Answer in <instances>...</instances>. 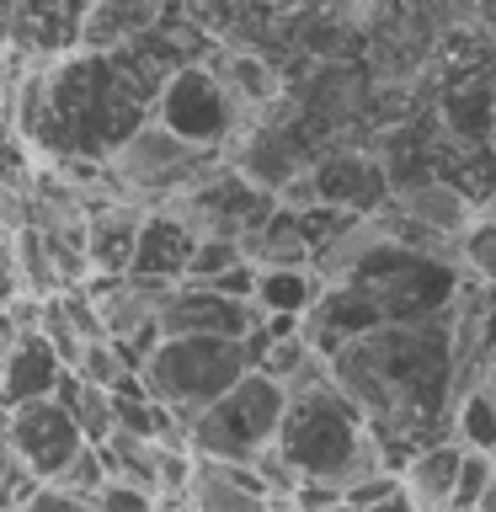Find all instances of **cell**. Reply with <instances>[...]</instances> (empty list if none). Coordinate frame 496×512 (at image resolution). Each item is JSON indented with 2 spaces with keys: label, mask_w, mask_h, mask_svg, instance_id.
Segmentation results:
<instances>
[{
  "label": "cell",
  "mask_w": 496,
  "mask_h": 512,
  "mask_svg": "<svg viewBox=\"0 0 496 512\" xmlns=\"http://www.w3.org/2000/svg\"><path fill=\"white\" fill-rule=\"evenodd\" d=\"M283 422V390L262 374H240L214 406H203L187 427V454L214 464H251L267 454Z\"/></svg>",
  "instance_id": "5b68a950"
},
{
  "label": "cell",
  "mask_w": 496,
  "mask_h": 512,
  "mask_svg": "<svg viewBox=\"0 0 496 512\" xmlns=\"http://www.w3.org/2000/svg\"><path fill=\"white\" fill-rule=\"evenodd\" d=\"M267 512H294V507H288V502H267Z\"/></svg>",
  "instance_id": "1f68e13d"
},
{
  "label": "cell",
  "mask_w": 496,
  "mask_h": 512,
  "mask_svg": "<svg viewBox=\"0 0 496 512\" xmlns=\"http://www.w3.org/2000/svg\"><path fill=\"white\" fill-rule=\"evenodd\" d=\"M262 326V310L240 299H224L214 288L198 283H176L155 310V331L160 342H182V336H203V342H240Z\"/></svg>",
  "instance_id": "9c48e42d"
},
{
  "label": "cell",
  "mask_w": 496,
  "mask_h": 512,
  "mask_svg": "<svg viewBox=\"0 0 496 512\" xmlns=\"http://www.w3.org/2000/svg\"><path fill=\"white\" fill-rule=\"evenodd\" d=\"M406 512H443V507H406Z\"/></svg>",
  "instance_id": "d6a6232c"
},
{
  "label": "cell",
  "mask_w": 496,
  "mask_h": 512,
  "mask_svg": "<svg viewBox=\"0 0 496 512\" xmlns=\"http://www.w3.org/2000/svg\"><path fill=\"white\" fill-rule=\"evenodd\" d=\"M448 443L470 448V454H496V406L486 400V390H470L454 400V411H448Z\"/></svg>",
  "instance_id": "44dd1931"
},
{
  "label": "cell",
  "mask_w": 496,
  "mask_h": 512,
  "mask_svg": "<svg viewBox=\"0 0 496 512\" xmlns=\"http://www.w3.org/2000/svg\"><path fill=\"white\" fill-rule=\"evenodd\" d=\"M320 283L310 267H294V272H256V288H251V304L262 315H304L310 304L320 299Z\"/></svg>",
  "instance_id": "d6986e66"
},
{
  "label": "cell",
  "mask_w": 496,
  "mask_h": 512,
  "mask_svg": "<svg viewBox=\"0 0 496 512\" xmlns=\"http://www.w3.org/2000/svg\"><path fill=\"white\" fill-rule=\"evenodd\" d=\"M70 374H75L80 384H96V390H118V379L128 374V368H123V358H118V347L102 336V342H86V347H80V358L70 363Z\"/></svg>",
  "instance_id": "603a6c76"
},
{
  "label": "cell",
  "mask_w": 496,
  "mask_h": 512,
  "mask_svg": "<svg viewBox=\"0 0 496 512\" xmlns=\"http://www.w3.org/2000/svg\"><path fill=\"white\" fill-rule=\"evenodd\" d=\"M459 278H464L459 267H443L432 256H416V251L390 246V240H374V251L342 283L379 315V326H416V320L448 315Z\"/></svg>",
  "instance_id": "3957f363"
},
{
  "label": "cell",
  "mask_w": 496,
  "mask_h": 512,
  "mask_svg": "<svg viewBox=\"0 0 496 512\" xmlns=\"http://www.w3.org/2000/svg\"><path fill=\"white\" fill-rule=\"evenodd\" d=\"M144 214L150 208H139V203H107L96 214H86V272L91 278H128Z\"/></svg>",
  "instance_id": "9a60e30c"
},
{
  "label": "cell",
  "mask_w": 496,
  "mask_h": 512,
  "mask_svg": "<svg viewBox=\"0 0 496 512\" xmlns=\"http://www.w3.org/2000/svg\"><path fill=\"white\" fill-rule=\"evenodd\" d=\"M59 374L64 368L54 358V347H48L38 331L11 336V342L0 347V406L16 411V406H27V400H48Z\"/></svg>",
  "instance_id": "5bb4252c"
},
{
  "label": "cell",
  "mask_w": 496,
  "mask_h": 512,
  "mask_svg": "<svg viewBox=\"0 0 496 512\" xmlns=\"http://www.w3.org/2000/svg\"><path fill=\"white\" fill-rule=\"evenodd\" d=\"M475 390H486V400L496 406V336H491V352H486V368H480V384Z\"/></svg>",
  "instance_id": "f1b7e54d"
},
{
  "label": "cell",
  "mask_w": 496,
  "mask_h": 512,
  "mask_svg": "<svg viewBox=\"0 0 496 512\" xmlns=\"http://www.w3.org/2000/svg\"><path fill=\"white\" fill-rule=\"evenodd\" d=\"M459 454L464 448L459 443H427V448H416V454L400 464V486H406L411 496V507H454V480H459Z\"/></svg>",
  "instance_id": "ac0fdd59"
},
{
  "label": "cell",
  "mask_w": 496,
  "mask_h": 512,
  "mask_svg": "<svg viewBox=\"0 0 496 512\" xmlns=\"http://www.w3.org/2000/svg\"><path fill=\"white\" fill-rule=\"evenodd\" d=\"M6 443L16 448L22 470L38 480V486H48V480H54L64 464L86 448V438H80L75 422H70V411H64L54 395H48V400H27V406L6 411Z\"/></svg>",
  "instance_id": "30bf717a"
},
{
  "label": "cell",
  "mask_w": 496,
  "mask_h": 512,
  "mask_svg": "<svg viewBox=\"0 0 496 512\" xmlns=\"http://www.w3.org/2000/svg\"><path fill=\"white\" fill-rule=\"evenodd\" d=\"M272 208H278V198H272L267 187H256L240 166H230V160H208L171 203H160V214L182 219L198 240H235L240 246L251 230H262Z\"/></svg>",
  "instance_id": "8992f818"
},
{
  "label": "cell",
  "mask_w": 496,
  "mask_h": 512,
  "mask_svg": "<svg viewBox=\"0 0 496 512\" xmlns=\"http://www.w3.org/2000/svg\"><path fill=\"white\" fill-rule=\"evenodd\" d=\"M235 262H246V251L235 240H198L192 246V262H187V278L182 283H214L219 272H230Z\"/></svg>",
  "instance_id": "d4e9b609"
},
{
  "label": "cell",
  "mask_w": 496,
  "mask_h": 512,
  "mask_svg": "<svg viewBox=\"0 0 496 512\" xmlns=\"http://www.w3.org/2000/svg\"><path fill=\"white\" fill-rule=\"evenodd\" d=\"M470 512H496V475L486 480V491L475 496V507H470Z\"/></svg>",
  "instance_id": "f546056e"
},
{
  "label": "cell",
  "mask_w": 496,
  "mask_h": 512,
  "mask_svg": "<svg viewBox=\"0 0 496 512\" xmlns=\"http://www.w3.org/2000/svg\"><path fill=\"white\" fill-rule=\"evenodd\" d=\"M331 384L379 443L384 470H400L416 448L448 438L454 411L448 315L416 326H374L331 358Z\"/></svg>",
  "instance_id": "6da1fadb"
},
{
  "label": "cell",
  "mask_w": 496,
  "mask_h": 512,
  "mask_svg": "<svg viewBox=\"0 0 496 512\" xmlns=\"http://www.w3.org/2000/svg\"><path fill=\"white\" fill-rule=\"evenodd\" d=\"M384 208H395L400 219L422 224V230L443 235V240H459L470 230V219L480 214L475 198L464 192L459 182H443V176H416V182H390V198Z\"/></svg>",
  "instance_id": "8fae6325"
},
{
  "label": "cell",
  "mask_w": 496,
  "mask_h": 512,
  "mask_svg": "<svg viewBox=\"0 0 496 512\" xmlns=\"http://www.w3.org/2000/svg\"><path fill=\"white\" fill-rule=\"evenodd\" d=\"M54 400H59L64 411H70L75 432H80V438H86L91 448L112 438V395H107V390H96V384H80L70 368H64L59 384H54Z\"/></svg>",
  "instance_id": "ffe728a7"
},
{
  "label": "cell",
  "mask_w": 496,
  "mask_h": 512,
  "mask_svg": "<svg viewBox=\"0 0 496 512\" xmlns=\"http://www.w3.org/2000/svg\"><path fill=\"white\" fill-rule=\"evenodd\" d=\"M150 118L166 128V134H176L182 144L203 150V155H224L240 139L235 107H230V96H224V86L214 80L208 64H187V70H176L166 86H160Z\"/></svg>",
  "instance_id": "ba28073f"
},
{
  "label": "cell",
  "mask_w": 496,
  "mask_h": 512,
  "mask_svg": "<svg viewBox=\"0 0 496 512\" xmlns=\"http://www.w3.org/2000/svg\"><path fill=\"white\" fill-rule=\"evenodd\" d=\"M491 475H496L491 470V454H470V448H464V454H459V480H454V507H448V512H470Z\"/></svg>",
  "instance_id": "484cf974"
},
{
  "label": "cell",
  "mask_w": 496,
  "mask_h": 512,
  "mask_svg": "<svg viewBox=\"0 0 496 512\" xmlns=\"http://www.w3.org/2000/svg\"><path fill=\"white\" fill-rule=\"evenodd\" d=\"M240 374H251L240 342H203V336H182V342H155V352L139 368V384L155 406H166L182 427L192 416L230 390Z\"/></svg>",
  "instance_id": "277c9868"
},
{
  "label": "cell",
  "mask_w": 496,
  "mask_h": 512,
  "mask_svg": "<svg viewBox=\"0 0 496 512\" xmlns=\"http://www.w3.org/2000/svg\"><path fill=\"white\" fill-rule=\"evenodd\" d=\"M171 0H86L75 22V48L80 54H118V48L139 43Z\"/></svg>",
  "instance_id": "4fadbf2b"
},
{
  "label": "cell",
  "mask_w": 496,
  "mask_h": 512,
  "mask_svg": "<svg viewBox=\"0 0 496 512\" xmlns=\"http://www.w3.org/2000/svg\"><path fill=\"white\" fill-rule=\"evenodd\" d=\"M480 214H486V219L496 224V192H491V198H486V208H480Z\"/></svg>",
  "instance_id": "4dcf8cb0"
},
{
  "label": "cell",
  "mask_w": 496,
  "mask_h": 512,
  "mask_svg": "<svg viewBox=\"0 0 496 512\" xmlns=\"http://www.w3.org/2000/svg\"><path fill=\"white\" fill-rule=\"evenodd\" d=\"M187 502H192V512H267L272 496H267L262 486H256V475L246 470V464L192 459Z\"/></svg>",
  "instance_id": "e0dca14e"
},
{
  "label": "cell",
  "mask_w": 496,
  "mask_h": 512,
  "mask_svg": "<svg viewBox=\"0 0 496 512\" xmlns=\"http://www.w3.org/2000/svg\"><path fill=\"white\" fill-rule=\"evenodd\" d=\"M459 272L475 278V283H486V288H496V224L486 214H475L470 230L459 235Z\"/></svg>",
  "instance_id": "7402d4cb"
},
{
  "label": "cell",
  "mask_w": 496,
  "mask_h": 512,
  "mask_svg": "<svg viewBox=\"0 0 496 512\" xmlns=\"http://www.w3.org/2000/svg\"><path fill=\"white\" fill-rule=\"evenodd\" d=\"M48 486H59V491H70V496H91V502H96V491L107 486V464H102V454L86 443L54 480H48Z\"/></svg>",
  "instance_id": "cb8c5ba5"
},
{
  "label": "cell",
  "mask_w": 496,
  "mask_h": 512,
  "mask_svg": "<svg viewBox=\"0 0 496 512\" xmlns=\"http://www.w3.org/2000/svg\"><path fill=\"white\" fill-rule=\"evenodd\" d=\"M272 448L299 480H320V486H352V480L384 470L379 443L368 438V427L358 422V411L342 400L336 384L283 400V422Z\"/></svg>",
  "instance_id": "7a4b0ae2"
},
{
  "label": "cell",
  "mask_w": 496,
  "mask_h": 512,
  "mask_svg": "<svg viewBox=\"0 0 496 512\" xmlns=\"http://www.w3.org/2000/svg\"><path fill=\"white\" fill-rule=\"evenodd\" d=\"M208 160H219V155L192 150V144H182L176 134H166V128L150 118V123H139L134 134L107 155V171L118 176V187H123L128 203L160 208V203H171L176 192H182L192 176L208 166Z\"/></svg>",
  "instance_id": "52a82bcc"
},
{
  "label": "cell",
  "mask_w": 496,
  "mask_h": 512,
  "mask_svg": "<svg viewBox=\"0 0 496 512\" xmlns=\"http://www.w3.org/2000/svg\"><path fill=\"white\" fill-rule=\"evenodd\" d=\"M374 326H379V315L368 310V304H363L358 294H352L347 283H326V288H320V299L299 315V336H304V347L320 352L326 363H331L347 342L368 336Z\"/></svg>",
  "instance_id": "7c38bea8"
},
{
  "label": "cell",
  "mask_w": 496,
  "mask_h": 512,
  "mask_svg": "<svg viewBox=\"0 0 496 512\" xmlns=\"http://www.w3.org/2000/svg\"><path fill=\"white\" fill-rule=\"evenodd\" d=\"M96 512H155V496L123 486V480H107V486L96 491Z\"/></svg>",
  "instance_id": "83f0119b"
},
{
  "label": "cell",
  "mask_w": 496,
  "mask_h": 512,
  "mask_svg": "<svg viewBox=\"0 0 496 512\" xmlns=\"http://www.w3.org/2000/svg\"><path fill=\"white\" fill-rule=\"evenodd\" d=\"M16 512H96L91 496H70L59 486H32L22 502H16Z\"/></svg>",
  "instance_id": "4316f807"
},
{
  "label": "cell",
  "mask_w": 496,
  "mask_h": 512,
  "mask_svg": "<svg viewBox=\"0 0 496 512\" xmlns=\"http://www.w3.org/2000/svg\"><path fill=\"white\" fill-rule=\"evenodd\" d=\"M192 246H198V235L187 230L182 219L171 214H144L139 224V240H134V267H128V278H150V283H182L187 278V262H192Z\"/></svg>",
  "instance_id": "2e32d148"
}]
</instances>
